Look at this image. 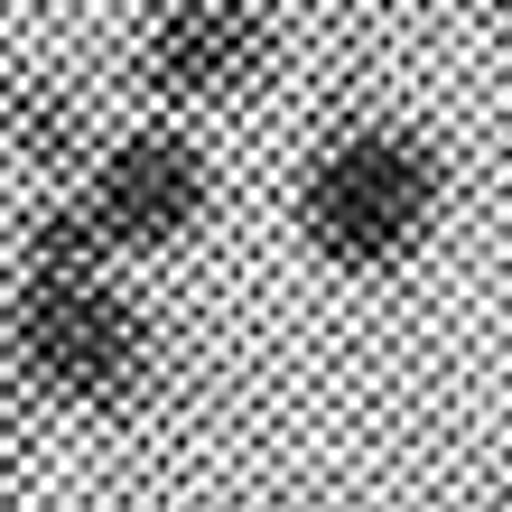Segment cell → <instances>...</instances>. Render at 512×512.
Instances as JSON below:
<instances>
[{"mask_svg":"<svg viewBox=\"0 0 512 512\" xmlns=\"http://www.w3.org/2000/svg\"><path fill=\"white\" fill-rule=\"evenodd\" d=\"M280 215L308 270L345 289H382L438 252L447 215H457V149L401 103H354L326 131H308Z\"/></svg>","mask_w":512,"mask_h":512,"instance_id":"obj_1","label":"cell"},{"mask_svg":"<svg viewBox=\"0 0 512 512\" xmlns=\"http://www.w3.org/2000/svg\"><path fill=\"white\" fill-rule=\"evenodd\" d=\"M0 354L38 410L84 429H122L168 391V326L131 289V261H10Z\"/></svg>","mask_w":512,"mask_h":512,"instance_id":"obj_2","label":"cell"},{"mask_svg":"<svg viewBox=\"0 0 512 512\" xmlns=\"http://www.w3.org/2000/svg\"><path fill=\"white\" fill-rule=\"evenodd\" d=\"M75 205L122 261H177L224 215V159L187 112H131L75 168Z\"/></svg>","mask_w":512,"mask_h":512,"instance_id":"obj_3","label":"cell"},{"mask_svg":"<svg viewBox=\"0 0 512 512\" xmlns=\"http://www.w3.org/2000/svg\"><path fill=\"white\" fill-rule=\"evenodd\" d=\"M280 66H289L280 0H140L122 38V75L140 112H187V122L261 103Z\"/></svg>","mask_w":512,"mask_h":512,"instance_id":"obj_4","label":"cell"},{"mask_svg":"<svg viewBox=\"0 0 512 512\" xmlns=\"http://www.w3.org/2000/svg\"><path fill=\"white\" fill-rule=\"evenodd\" d=\"M103 112L84 84H66L38 56H0V168L28 187H75V168L94 159Z\"/></svg>","mask_w":512,"mask_h":512,"instance_id":"obj_5","label":"cell"},{"mask_svg":"<svg viewBox=\"0 0 512 512\" xmlns=\"http://www.w3.org/2000/svg\"><path fill=\"white\" fill-rule=\"evenodd\" d=\"M38 401H28V382L10 373V354H0V503L28 494V475H38Z\"/></svg>","mask_w":512,"mask_h":512,"instance_id":"obj_6","label":"cell"},{"mask_svg":"<svg viewBox=\"0 0 512 512\" xmlns=\"http://www.w3.org/2000/svg\"><path fill=\"white\" fill-rule=\"evenodd\" d=\"M485 28H494V56H503V75H512V0H485Z\"/></svg>","mask_w":512,"mask_h":512,"instance_id":"obj_7","label":"cell"},{"mask_svg":"<svg viewBox=\"0 0 512 512\" xmlns=\"http://www.w3.org/2000/svg\"><path fill=\"white\" fill-rule=\"evenodd\" d=\"M457 512H512V485H494V494H466Z\"/></svg>","mask_w":512,"mask_h":512,"instance_id":"obj_8","label":"cell"}]
</instances>
